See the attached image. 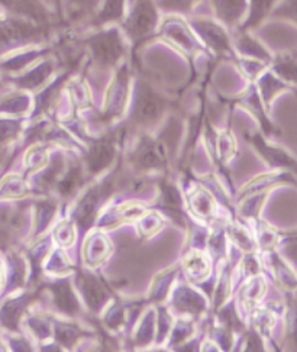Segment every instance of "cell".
<instances>
[{
	"instance_id": "cell-1",
	"label": "cell",
	"mask_w": 297,
	"mask_h": 352,
	"mask_svg": "<svg viewBox=\"0 0 297 352\" xmlns=\"http://www.w3.org/2000/svg\"><path fill=\"white\" fill-rule=\"evenodd\" d=\"M163 112V100L151 89H142L137 102V118L141 122H153Z\"/></svg>"
},
{
	"instance_id": "cell-2",
	"label": "cell",
	"mask_w": 297,
	"mask_h": 352,
	"mask_svg": "<svg viewBox=\"0 0 297 352\" xmlns=\"http://www.w3.org/2000/svg\"><path fill=\"white\" fill-rule=\"evenodd\" d=\"M94 57L102 64H111L122 54V45L113 35H100L93 43Z\"/></svg>"
},
{
	"instance_id": "cell-3",
	"label": "cell",
	"mask_w": 297,
	"mask_h": 352,
	"mask_svg": "<svg viewBox=\"0 0 297 352\" xmlns=\"http://www.w3.org/2000/svg\"><path fill=\"white\" fill-rule=\"evenodd\" d=\"M154 22H155V13L151 8V5H144L137 8L135 13L131 18L129 22V31L133 35H144L148 34L150 31H153L154 28Z\"/></svg>"
},
{
	"instance_id": "cell-4",
	"label": "cell",
	"mask_w": 297,
	"mask_h": 352,
	"mask_svg": "<svg viewBox=\"0 0 297 352\" xmlns=\"http://www.w3.org/2000/svg\"><path fill=\"white\" fill-rule=\"evenodd\" d=\"M113 158V146L107 141H102L96 145H93L91 151H90V158H89V166L91 170L98 171L104 168Z\"/></svg>"
},
{
	"instance_id": "cell-5",
	"label": "cell",
	"mask_w": 297,
	"mask_h": 352,
	"mask_svg": "<svg viewBox=\"0 0 297 352\" xmlns=\"http://www.w3.org/2000/svg\"><path fill=\"white\" fill-rule=\"evenodd\" d=\"M102 197H103V188H96V190L90 192L83 199V201L80 203L78 214H77V218H78L80 222L87 223L91 219V214L94 213V210H96Z\"/></svg>"
},
{
	"instance_id": "cell-6",
	"label": "cell",
	"mask_w": 297,
	"mask_h": 352,
	"mask_svg": "<svg viewBox=\"0 0 297 352\" xmlns=\"http://www.w3.org/2000/svg\"><path fill=\"white\" fill-rule=\"evenodd\" d=\"M138 162L140 166L142 167H157V166H161V162H163V158H161L157 146L154 144H151L150 141L144 142L140 150H138Z\"/></svg>"
},
{
	"instance_id": "cell-7",
	"label": "cell",
	"mask_w": 297,
	"mask_h": 352,
	"mask_svg": "<svg viewBox=\"0 0 297 352\" xmlns=\"http://www.w3.org/2000/svg\"><path fill=\"white\" fill-rule=\"evenodd\" d=\"M86 294H87V297H89L90 303L93 302L94 305H98V302L102 300V297H103L102 290L99 289L98 284L93 283V281H89V283H87V286H86Z\"/></svg>"
},
{
	"instance_id": "cell-8",
	"label": "cell",
	"mask_w": 297,
	"mask_h": 352,
	"mask_svg": "<svg viewBox=\"0 0 297 352\" xmlns=\"http://www.w3.org/2000/svg\"><path fill=\"white\" fill-rule=\"evenodd\" d=\"M289 329H290V336H292L293 342L297 345V303L292 307L290 320H289Z\"/></svg>"
},
{
	"instance_id": "cell-9",
	"label": "cell",
	"mask_w": 297,
	"mask_h": 352,
	"mask_svg": "<svg viewBox=\"0 0 297 352\" xmlns=\"http://www.w3.org/2000/svg\"><path fill=\"white\" fill-rule=\"evenodd\" d=\"M293 255H294V258L297 260V242L294 243V247H293Z\"/></svg>"
},
{
	"instance_id": "cell-10",
	"label": "cell",
	"mask_w": 297,
	"mask_h": 352,
	"mask_svg": "<svg viewBox=\"0 0 297 352\" xmlns=\"http://www.w3.org/2000/svg\"><path fill=\"white\" fill-rule=\"evenodd\" d=\"M292 15H293V16L297 19V3H296V6L293 8V13H292Z\"/></svg>"
}]
</instances>
